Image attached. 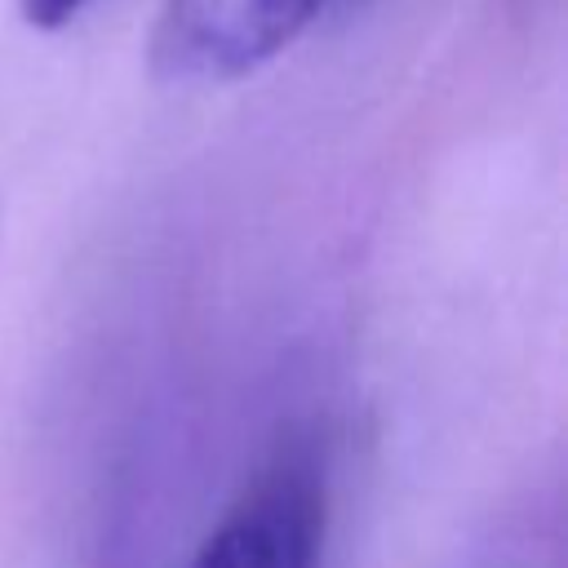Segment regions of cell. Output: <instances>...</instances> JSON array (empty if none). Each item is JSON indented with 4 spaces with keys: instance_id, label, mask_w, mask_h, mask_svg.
<instances>
[{
    "instance_id": "1",
    "label": "cell",
    "mask_w": 568,
    "mask_h": 568,
    "mask_svg": "<svg viewBox=\"0 0 568 568\" xmlns=\"http://www.w3.org/2000/svg\"><path fill=\"white\" fill-rule=\"evenodd\" d=\"M333 0H164L151 71L169 84H231L284 53Z\"/></svg>"
},
{
    "instance_id": "2",
    "label": "cell",
    "mask_w": 568,
    "mask_h": 568,
    "mask_svg": "<svg viewBox=\"0 0 568 568\" xmlns=\"http://www.w3.org/2000/svg\"><path fill=\"white\" fill-rule=\"evenodd\" d=\"M324 541V466L311 444H288L240 493L186 568H315Z\"/></svg>"
},
{
    "instance_id": "3",
    "label": "cell",
    "mask_w": 568,
    "mask_h": 568,
    "mask_svg": "<svg viewBox=\"0 0 568 568\" xmlns=\"http://www.w3.org/2000/svg\"><path fill=\"white\" fill-rule=\"evenodd\" d=\"M93 0H22V18L36 27V31H58L67 27L71 18H80Z\"/></svg>"
},
{
    "instance_id": "4",
    "label": "cell",
    "mask_w": 568,
    "mask_h": 568,
    "mask_svg": "<svg viewBox=\"0 0 568 568\" xmlns=\"http://www.w3.org/2000/svg\"><path fill=\"white\" fill-rule=\"evenodd\" d=\"M359 4H368V0H333V13H351V9H359Z\"/></svg>"
}]
</instances>
